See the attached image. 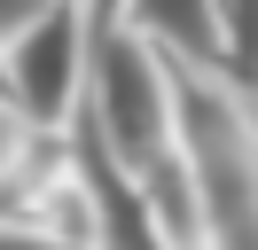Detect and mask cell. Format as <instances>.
Segmentation results:
<instances>
[{"mask_svg":"<svg viewBox=\"0 0 258 250\" xmlns=\"http://www.w3.org/2000/svg\"><path fill=\"white\" fill-rule=\"evenodd\" d=\"M117 16H125L157 55L219 78V0H117Z\"/></svg>","mask_w":258,"mask_h":250,"instance_id":"cell-5","label":"cell"},{"mask_svg":"<svg viewBox=\"0 0 258 250\" xmlns=\"http://www.w3.org/2000/svg\"><path fill=\"white\" fill-rule=\"evenodd\" d=\"M0 250H63L47 227H24V219H0Z\"/></svg>","mask_w":258,"mask_h":250,"instance_id":"cell-9","label":"cell"},{"mask_svg":"<svg viewBox=\"0 0 258 250\" xmlns=\"http://www.w3.org/2000/svg\"><path fill=\"white\" fill-rule=\"evenodd\" d=\"M172 94H180V156L204 211V250H258V125L242 94L188 62H172Z\"/></svg>","mask_w":258,"mask_h":250,"instance_id":"cell-1","label":"cell"},{"mask_svg":"<svg viewBox=\"0 0 258 250\" xmlns=\"http://www.w3.org/2000/svg\"><path fill=\"white\" fill-rule=\"evenodd\" d=\"M47 8H55V0H0V55H8V47H16V39H24V31H32Z\"/></svg>","mask_w":258,"mask_h":250,"instance_id":"cell-7","label":"cell"},{"mask_svg":"<svg viewBox=\"0 0 258 250\" xmlns=\"http://www.w3.org/2000/svg\"><path fill=\"white\" fill-rule=\"evenodd\" d=\"M219 78L258 94V0H219Z\"/></svg>","mask_w":258,"mask_h":250,"instance_id":"cell-6","label":"cell"},{"mask_svg":"<svg viewBox=\"0 0 258 250\" xmlns=\"http://www.w3.org/2000/svg\"><path fill=\"white\" fill-rule=\"evenodd\" d=\"M24 141H32V125L16 117V102H0V180H8V164L24 156Z\"/></svg>","mask_w":258,"mask_h":250,"instance_id":"cell-8","label":"cell"},{"mask_svg":"<svg viewBox=\"0 0 258 250\" xmlns=\"http://www.w3.org/2000/svg\"><path fill=\"white\" fill-rule=\"evenodd\" d=\"M71 156H79V188H86V211H94V250H180L172 234H164L157 203H149L141 172L117 164L86 117L71 125Z\"/></svg>","mask_w":258,"mask_h":250,"instance_id":"cell-4","label":"cell"},{"mask_svg":"<svg viewBox=\"0 0 258 250\" xmlns=\"http://www.w3.org/2000/svg\"><path fill=\"white\" fill-rule=\"evenodd\" d=\"M86 55H94V0H55L8 47V102L32 133H71L86 109Z\"/></svg>","mask_w":258,"mask_h":250,"instance_id":"cell-3","label":"cell"},{"mask_svg":"<svg viewBox=\"0 0 258 250\" xmlns=\"http://www.w3.org/2000/svg\"><path fill=\"white\" fill-rule=\"evenodd\" d=\"M86 125L125 172H149L180 141V94H172V55L141 39L117 16V0H94V55H86Z\"/></svg>","mask_w":258,"mask_h":250,"instance_id":"cell-2","label":"cell"}]
</instances>
